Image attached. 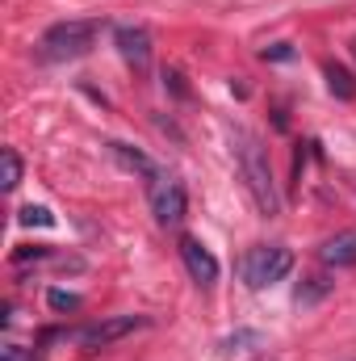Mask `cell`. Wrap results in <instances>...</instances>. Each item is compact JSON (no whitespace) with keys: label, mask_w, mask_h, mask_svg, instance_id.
<instances>
[{"label":"cell","mask_w":356,"mask_h":361,"mask_svg":"<svg viewBox=\"0 0 356 361\" xmlns=\"http://www.w3.org/2000/svg\"><path fill=\"white\" fill-rule=\"evenodd\" d=\"M231 143H235V160H239V173L248 180V193L256 202V210L265 219L281 214V193H276V180H272V164H268V147L260 143V135L235 126L231 130Z\"/></svg>","instance_id":"cell-1"},{"label":"cell","mask_w":356,"mask_h":361,"mask_svg":"<svg viewBox=\"0 0 356 361\" xmlns=\"http://www.w3.org/2000/svg\"><path fill=\"white\" fill-rule=\"evenodd\" d=\"M101 38V21H59L42 34V51L46 59H80L89 55Z\"/></svg>","instance_id":"cell-2"},{"label":"cell","mask_w":356,"mask_h":361,"mask_svg":"<svg viewBox=\"0 0 356 361\" xmlns=\"http://www.w3.org/2000/svg\"><path fill=\"white\" fill-rule=\"evenodd\" d=\"M289 269H293V252H289L285 244H256V248H248V257L239 261V273H243V281H248L252 290H265L272 281L289 277Z\"/></svg>","instance_id":"cell-3"},{"label":"cell","mask_w":356,"mask_h":361,"mask_svg":"<svg viewBox=\"0 0 356 361\" xmlns=\"http://www.w3.org/2000/svg\"><path fill=\"white\" fill-rule=\"evenodd\" d=\"M147 324H151L147 315H109V319H96V324H84V328L63 332V341H72V345H80V349H109V345H117L122 336H130V332H139V328H147Z\"/></svg>","instance_id":"cell-4"},{"label":"cell","mask_w":356,"mask_h":361,"mask_svg":"<svg viewBox=\"0 0 356 361\" xmlns=\"http://www.w3.org/2000/svg\"><path fill=\"white\" fill-rule=\"evenodd\" d=\"M151 214L160 227H177L189 214V197H184V185L177 177H155L151 180Z\"/></svg>","instance_id":"cell-5"},{"label":"cell","mask_w":356,"mask_h":361,"mask_svg":"<svg viewBox=\"0 0 356 361\" xmlns=\"http://www.w3.org/2000/svg\"><path fill=\"white\" fill-rule=\"evenodd\" d=\"M180 261H184V269L189 277L201 286V290H210L214 281H218V257L201 244V240H193V235H180Z\"/></svg>","instance_id":"cell-6"},{"label":"cell","mask_w":356,"mask_h":361,"mask_svg":"<svg viewBox=\"0 0 356 361\" xmlns=\"http://www.w3.org/2000/svg\"><path fill=\"white\" fill-rule=\"evenodd\" d=\"M113 42L122 51V59L134 68V72H147L151 68V34L143 25H117L113 30Z\"/></svg>","instance_id":"cell-7"},{"label":"cell","mask_w":356,"mask_h":361,"mask_svg":"<svg viewBox=\"0 0 356 361\" xmlns=\"http://www.w3.org/2000/svg\"><path fill=\"white\" fill-rule=\"evenodd\" d=\"M319 261L331 265V269H344V265H356V231H344V235H331L323 248H319Z\"/></svg>","instance_id":"cell-8"},{"label":"cell","mask_w":356,"mask_h":361,"mask_svg":"<svg viewBox=\"0 0 356 361\" xmlns=\"http://www.w3.org/2000/svg\"><path fill=\"white\" fill-rule=\"evenodd\" d=\"M323 76H327V89H331V97H340V101H352L356 97V80L348 68H340V63H323Z\"/></svg>","instance_id":"cell-9"},{"label":"cell","mask_w":356,"mask_h":361,"mask_svg":"<svg viewBox=\"0 0 356 361\" xmlns=\"http://www.w3.org/2000/svg\"><path fill=\"white\" fill-rule=\"evenodd\" d=\"M109 147H113V156H117L126 169H134V173H143V177H151V180L160 177V173H155V164H151L143 152H134V147H126V143H109Z\"/></svg>","instance_id":"cell-10"},{"label":"cell","mask_w":356,"mask_h":361,"mask_svg":"<svg viewBox=\"0 0 356 361\" xmlns=\"http://www.w3.org/2000/svg\"><path fill=\"white\" fill-rule=\"evenodd\" d=\"M327 290H331V281H327L323 273H314V277H306V281L298 286V294H293V302H298V307H310V302H319V298H323Z\"/></svg>","instance_id":"cell-11"},{"label":"cell","mask_w":356,"mask_h":361,"mask_svg":"<svg viewBox=\"0 0 356 361\" xmlns=\"http://www.w3.org/2000/svg\"><path fill=\"white\" fill-rule=\"evenodd\" d=\"M17 223H21V227H55V214H51L46 206H21Z\"/></svg>","instance_id":"cell-12"},{"label":"cell","mask_w":356,"mask_h":361,"mask_svg":"<svg viewBox=\"0 0 356 361\" xmlns=\"http://www.w3.org/2000/svg\"><path fill=\"white\" fill-rule=\"evenodd\" d=\"M17 185H21V156L4 147V189H17Z\"/></svg>","instance_id":"cell-13"},{"label":"cell","mask_w":356,"mask_h":361,"mask_svg":"<svg viewBox=\"0 0 356 361\" xmlns=\"http://www.w3.org/2000/svg\"><path fill=\"white\" fill-rule=\"evenodd\" d=\"M46 302H51L55 311H80V294H68V290H51Z\"/></svg>","instance_id":"cell-14"},{"label":"cell","mask_w":356,"mask_h":361,"mask_svg":"<svg viewBox=\"0 0 356 361\" xmlns=\"http://www.w3.org/2000/svg\"><path fill=\"white\" fill-rule=\"evenodd\" d=\"M243 345H265V336H260V332H235V336L222 341V353H235V349H243Z\"/></svg>","instance_id":"cell-15"},{"label":"cell","mask_w":356,"mask_h":361,"mask_svg":"<svg viewBox=\"0 0 356 361\" xmlns=\"http://www.w3.org/2000/svg\"><path fill=\"white\" fill-rule=\"evenodd\" d=\"M0 361H42L34 349H21V345H4V357Z\"/></svg>","instance_id":"cell-16"},{"label":"cell","mask_w":356,"mask_h":361,"mask_svg":"<svg viewBox=\"0 0 356 361\" xmlns=\"http://www.w3.org/2000/svg\"><path fill=\"white\" fill-rule=\"evenodd\" d=\"M42 257H46V248H17V252H13L17 265H21V261H42Z\"/></svg>","instance_id":"cell-17"},{"label":"cell","mask_w":356,"mask_h":361,"mask_svg":"<svg viewBox=\"0 0 356 361\" xmlns=\"http://www.w3.org/2000/svg\"><path fill=\"white\" fill-rule=\"evenodd\" d=\"M265 59H293V47L289 42H276V47H268Z\"/></svg>","instance_id":"cell-18"},{"label":"cell","mask_w":356,"mask_h":361,"mask_svg":"<svg viewBox=\"0 0 356 361\" xmlns=\"http://www.w3.org/2000/svg\"><path fill=\"white\" fill-rule=\"evenodd\" d=\"M352 55H356V38H352Z\"/></svg>","instance_id":"cell-19"},{"label":"cell","mask_w":356,"mask_h":361,"mask_svg":"<svg viewBox=\"0 0 356 361\" xmlns=\"http://www.w3.org/2000/svg\"><path fill=\"white\" fill-rule=\"evenodd\" d=\"M260 361H272V357H260Z\"/></svg>","instance_id":"cell-20"}]
</instances>
